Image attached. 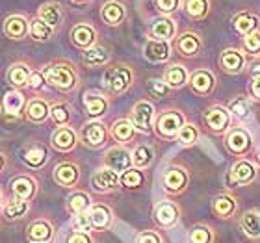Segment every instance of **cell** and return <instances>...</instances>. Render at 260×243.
Returning <instances> with one entry per match:
<instances>
[{"instance_id": "cell-32", "label": "cell", "mask_w": 260, "mask_h": 243, "mask_svg": "<svg viewBox=\"0 0 260 243\" xmlns=\"http://www.w3.org/2000/svg\"><path fill=\"white\" fill-rule=\"evenodd\" d=\"M154 160V151H152V147L149 145H140L136 147L134 152H132V163H134L138 169H145L149 167Z\"/></svg>"}, {"instance_id": "cell-51", "label": "cell", "mask_w": 260, "mask_h": 243, "mask_svg": "<svg viewBox=\"0 0 260 243\" xmlns=\"http://www.w3.org/2000/svg\"><path fill=\"white\" fill-rule=\"evenodd\" d=\"M136 243H162V238L154 230H143V232L138 234Z\"/></svg>"}, {"instance_id": "cell-40", "label": "cell", "mask_w": 260, "mask_h": 243, "mask_svg": "<svg viewBox=\"0 0 260 243\" xmlns=\"http://www.w3.org/2000/svg\"><path fill=\"white\" fill-rule=\"evenodd\" d=\"M22 160L30 167H41L47 162V151H45L43 147H32L30 151L22 154Z\"/></svg>"}, {"instance_id": "cell-60", "label": "cell", "mask_w": 260, "mask_h": 243, "mask_svg": "<svg viewBox=\"0 0 260 243\" xmlns=\"http://www.w3.org/2000/svg\"><path fill=\"white\" fill-rule=\"evenodd\" d=\"M0 202H2V195H0Z\"/></svg>"}, {"instance_id": "cell-25", "label": "cell", "mask_w": 260, "mask_h": 243, "mask_svg": "<svg viewBox=\"0 0 260 243\" xmlns=\"http://www.w3.org/2000/svg\"><path fill=\"white\" fill-rule=\"evenodd\" d=\"M91 208V199H89V195L84 193V191H76V193L69 195L67 197V210L76 216V214H84Z\"/></svg>"}, {"instance_id": "cell-17", "label": "cell", "mask_w": 260, "mask_h": 243, "mask_svg": "<svg viewBox=\"0 0 260 243\" xmlns=\"http://www.w3.org/2000/svg\"><path fill=\"white\" fill-rule=\"evenodd\" d=\"M26 236L32 243H49L54 236V228L49 221H34L28 225Z\"/></svg>"}, {"instance_id": "cell-49", "label": "cell", "mask_w": 260, "mask_h": 243, "mask_svg": "<svg viewBox=\"0 0 260 243\" xmlns=\"http://www.w3.org/2000/svg\"><path fill=\"white\" fill-rule=\"evenodd\" d=\"M50 115H52V119L58 124H67L71 119V112L65 104H56L54 108L50 110Z\"/></svg>"}, {"instance_id": "cell-44", "label": "cell", "mask_w": 260, "mask_h": 243, "mask_svg": "<svg viewBox=\"0 0 260 243\" xmlns=\"http://www.w3.org/2000/svg\"><path fill=\"white\" fill-rule=\"evenodd\" d=\"M229 110H231L236 117H240V119H247V117L251 115V106H249V102H247V98L245 97L234 98L233 102L229 104Z\"/></svg>"}, {"instance_id": "cell-10", "label": "cell", "mask_w": 260, "mask_h": 243, "mask_svg": "<svg viewBox=\"0 0 260 243\" xmlns=\"http://www.w3.org/2000/svg\"><path fill=\"white\" fill-rule=\"evenodd\" d=\"M106 165L115 173H125L132 165V154L123 147H115L106 152Z\"/></svg>"}, {"instance_id": "cell-11", "label": "cell", "mask_w": 260, "mask_h": 243, "mask_svg": "<svg viewBox=\"0 0 260 243\" xmlns=\"http://www.w3.org/2000/svg\"><path fill=\"white\" fill-rule=\"evenodd\" d=\"M188 186V173L180 167H169L164 175V188L169 193H182Z\"/></svg>"}, {"instance_id": "cell-9", "label": "cell", "mask_w": 260, "mask_h": 243, "mask_svg": "<svg viewBox=\"0 0 260 243\" xmlns=\"http://www.w3.org/2000/svg\"><path fill=\"white\" fill-rule=\"evenodd\" d=\"M91 184L99 193H110V191H115L121 184L119 182V173L112 171L110 167L99 169V171H95V175H93Z\"/></svg>"}, {"instance_id": "cell-58", "label": "cell", "mask_w": 260, "mask_h": 243, "mask_svg": "<svg viewBox=\"0 0 260 243\" xmlns=\"http://www.w3.org/2000/svg\"><path fill=\"white\" fill-rule=\"evenodd\" d=\"M75 2H86V0H75Z\"/></svg>"}, {"instance_id": "cell-43", "label": "cell", "mask_w": 260, "mask_h": 243, "mask_svg": "<svg viewBox=\"0 0 260 243\" xmlns=\"http://www.w3.org/2000/svg\"><path fill=\"white\" fill-rule=\"evenodd\" d=\"M24 104V97L19 91H8L4 97V110L8 114H17Z\"/></svg>"}, {"instance_id": "cell-20", "label": "cell", "mask_w": 260, "mask_h": 243, "mask_svg": "<svg viewBox=\"0 0 260 243\" xmlns=\"http://www.w3.org/2000/svg\"><path fill=\"white\" fill-rule=\"evenodd\" d=\"M212 210L216 214L219 219H229V217L234 216V212H236V200H234L233 195L229 193H221L217 195L214 202H212Z\"/></svg>"}, {"instance_id": "cell-8", "label": "cell", "mask_w": 260, "mask_h": 243, "mask_svg": "<svg viewBox=\"0 0 260 243\" xmlns=\"http://www.w3.org/2000/svg\"><path fill=\"white\" fill-rule=\"evenodd\" d=\"M205 123L214 134H221L231 124V112L223 106H210L205 112Z\"/></svg>"}, {"instance_id": "cell-55", "label": "cell", "mask_w": 260, "mask_h": 243, "mask_svg": "<svg viewBox=\"0 0 260 243\" xmlns=\"http://www.w3.org/2000/svg\"><path fill=\"white\" fill-rule=\"evenodd\" d=\"M251 95H253L256 100H260V76L251 80Z\"/></svg>"}, {"instance_id": "cell-3", "label": "cell", "mask_w": 260, "mask_h": 243, "mask_svg": "<svg viewBox=\"0 0 260 243\" xmlns=\"http://www.w3.org/2000/svg\"><path fill=\"white\" fill-rule=\"evenodd\" d=\"M182 126H184V115L180 114V112H175V110L164 112L156 121V132L164 140L177 137V134H179V130Z\"/></svg>"}, {"instance_id": "cell-56", "label": "cell", "mask_w": 260, "mask_h": 243, "mask_svg": "<svg viewBox=\"0 0 260 243\" xmlns=\"http://www.w3.org/2000/svg\"><path fill=\"white\" fill-rule=\"evenodd\" d=\"M251 75H253V78H258L260 76V61H255V63H253V67H251Z\"/></svg>"}, {"instance_id": "cell-19", "label": "cell", "mask_w": 260, "mask_h": 243, "mask_svg": "<svg viewBox=\"0 0 260 243\" xmlns=\"http://www.w3.org/2000/svg\"><path fill=\"white\" fill-rule=\"evenodd\" d=\"M78 177H80V171L75 163H60L54 169V180L60 186H65V188L75 186L78 182Z\"/></svg>"}, {"instance_id": "cell-16", "label": "cell", "mask_w": 260, "mask_h": 243, "mask_svg": "<svg viewBox=\"0 0 260 243\" xmlns=\"http://www.w3.org/2000/svg\"><path fill=\"white\" fill-rule=\"evenodd\" d=\"M82 141L87 147H101L106 141V128L103 123H87L82 128Z\"/></svg>"}, {"instance_id": "cell-7", "label": "cell", "mask_w": 260, "mask_h": 243, "mask_svg": "<svg viewBox=\"0 0 260 243\" xmlns=\"http://www.w3.org/2000/svg\"><path fill=\"white\" fill-rule=\"evenodd\" d=\"M256 179V167L247 160H240L233 165L231 175H229V182L233 188L238 186H247Z\"/></svg>"}, {"instance_id": "cell-57", "label": "cell", "mask_w": 260, "mask_h": 243, "mask_svg": "<svg viewBox=\"0 0 260 243\" xmlns=\"http://www.w3.org/2000/svg\"><path fill=\"white\" fill-rule=\"evenodd\" d=\"M2 167H4V156L0 154V171H2Z\"/></svg>"}, {"instance_id": "cell-37", "label": "cell", "mask_w": 260, "mask_h": 243, "mask_svg": "<svg viewBox=\"0 0 260 243\" xmlns=\"http://www.w3.org/2000/svg\"><path fill=\"white\" fill-rule=\"evenodd\" d=\"M28 78H30V71H28L26 65H13L8 73V80H10L11 86L22 87L28 84Z\"/></svg>"}, {"instance_id": "cell-47", "label": "cell", "mask_w": 260, "mask_h": 243, "mask_svg": "<svg viewBox=\"0 0 260 243\" xmlns=\"http://www.w3.org/2000/svg\"><path fill=\"white\" fill-rule=\"evenodd\" d=\"M71 225H73V228H75V230H78V232H89V230H93L91 219H89V214H87V212L73 216V221H71Z\"/></svg>"}, {"instance_id": "cell-26", "label": "cell", "mask_w": 260, "mask_h": 243, "mask_svg": "<svg viewBox=\"0 0 260 243\" xmlns=\"http://www.w3.org/2000/svg\"><path fill=\"white\" fill-rule=\"evenodd\" d=\"M151 33H152V38L160 39V41H169V39L175 36L173 21H171V19H166V17H162V19H156V21L152 22Z\"/></svg>"}, {"instance_id": "cell-22", "label": "cell", "mask_w": 260, "mask_h": 243, "mask_svg": "<svg viewBox=\"0 0 260 243\" xmlns=\"http://www.w3.org/2000/svg\"><path fill=\"white\" fill-rule=\"evenodd\" d=\"M71 39H73V43H75L76 47L89 49V47H93V43H95V30H93L91 26H87V24H78V26L73 28Z\"/></svg>"}, {"instance_id": "cell-18", "label": "cell", "mask_w": 260, "mask_h": 243, "mask_svg": "<svg viewBox=\"0 0 260 243\" xmlns=\"http://www.w3.org/2000/svg\"><path fill=\"white\" fill-rule=\"evenodd\" d=\"M143 54L149 61H154V63H160V61H166L171 54V49H169L168 41H160V39H151L145 43V49H143Z\"/></svg>"}, {"instance_id": "cell-35", "label": "cell", "mask_w": 260, "mask_h": 243, "mask_svg": "<svg viewBox=\"0 0 260 243\" xmlns=\"http://www.w3.org/2000/svg\"><path fill=\"white\" fill-rule=\"evenodd\" d=\"M134 124L130 123L128 119H121L117 121V123L114 124V128H112V134H114V137L117 141H121V143H126V141H130L132 137H134Z\"/></svg>"}, {"instance_id": "cell-52", "label": "cell", "mask_w": 260, "mask_h": 243, "mask_svg": "<svg viewBox=\"0 0 260 243\" xmlns=\"http://www.w3.org/2000/svg\"><path fill=\"white\" fill-rule=\"evenodd\" d=\"M65 243H93V239L89 238L87 232H78V230H75V232L69 234V238H67Z\"/></svg>"}, {"instance_id": "cell-12", "label": "cell", "mask_w": 260, "mask_h": 243, "mask_svg": "<svg viewBox=\"0 0 260 243\" xmlns=\"http://www.w3.org/2000/svg\"><path fill=\"white\" fill-rule=\"evenodd\" d=\"M190 86H191V91L197 93V95H208L212 93V89L216 87V78L212 75L210 71H195L193 75L190 76Z\"/></svg>"}, {"instance_id": "cell-31", "label": "cell", "mask_w": 260, "mask_h": 243, "mask_svg": "<svg viewBox=\"0 0 260 243\" xmlns=\"http://www.w3.org/2000/svg\"><path fill=\"white\" fill-rule=\"evenodd\" d=\"M6 33L11 39H22L28 33V22L22 17H10L6 21Z\"/></svg>"}, {"instance_id": "cell-24", "label": "cell", "mask_w": 260, "mask_h": 243, "mask_svg": "<svg viewBox=\"0 0 260 243\" xmlns=\"http://www.w3.org/2000/svg\"><path fill=\"white\" fill-rule=\"evenodd\" d=\"M258 17L253 15V13H240L233 19V24L236 28V32L242 33V36H249V33L256 32L258 28Z\"/></svg>"}, {"instance_id": "cell-50", "label": "cell", "mask_w": 260, "mask_h": 243, "mask_svg": "<svg viewBox=\"0 0 260 243\" xmlns=\"http://www.w3.org/2000/svg\"><path fill=\"white\" fill-rule=\"evenodd\" d=\"M147 87H149V93H151L152 97H166V95H168V91H169L168 84H166L164 80H158V78H152V80H149Z\"/></svg>"}, {"instance_id": "cell-5", "label": "cell", "mask_w": 260, "mask_h": 243, "mask_svg": "<svg viewBox=\"0 0 260 243\" xmlns=\"http://www.w3.org/2000/svg\"><path fill=\"white\" fill-rule=\"evenodd\" d=\"M152 117H154V106L151 102H147V100H140L134 106V110H132L130 123L134 124L136 130H140L143 134H149L151 132Z\"/></svg>"}, {"instance_id": "cell-48", "label": "cell", "mask_w": 260, "mask_h": 243, "mask_svg": "<svg viewBox=\"0 0 260 243\" xmlns=\"http://www.w3.org/2000/svg\"><path fill=\"white\" fill-rule=\"evenodd\" d=\"M244 49L245 52L256 56L260 54V32H253L249 36H245L244 39Z\"/></svg>"}, {"instance_id": "cell-6", "label": "cell", "mask_w": 260, "mask_h": 243, "mask_svg": "<svg viewBox=\"0 0 260 243\" xmlns=\"http://www.w3.org/2000/svg\"><path fill=\"white\" fill-rule=\"evenodd\" d=\"M152 217L156 221L158 227L162 228H171L179 223L180 212L177 208V204H173L171 200H162L154 206V212H152Z\"/></svg>"}, {"instance_id": "cell-45", "label": "cell", "mask_w": 260, "mask_h": 243, "mask_svg": "<svg viewBox=\"0 0 260 243\" xmlns=\"http://www.w3.org/2000/svg\"><path fill=\"white\" fill-rule=\"evenodd\" d=\"M186 11L193 19H201L208 11V0H188L186 2Z\"/></svg>"}, {"instance_id": "cell-2", "label": "cell", "mask_w": 260, "mask_h": 243, "mask_svg": "<svg viewBox=\"0 0 260 243\" xmlns=\"http://www.w3.org/2000/svg\"><path fill=\"white\" fill-rule=\"evenodd\" d=\"M251 143H253L251 134L245 128H242V126H234L225 135V149L231 154H234V156H244V154H247L251 149Z\"/></svg>"}, {"instance_id": "cell-29", "label": "cell", "mask_w": 260, "mask_h": 243, "mask_svg": "<svg viewBox=\"0 0 260 243\" xmlns=\"http://www.w3.org/2000/svg\"><path fill=\"white\" fill-rule=\"evenodd\" d=\"M84 104H86V110L89 117H101V115L106 112V108H108L106 98L101 97V95H95V93H86Z\"/></svg>"}, {"instance_id": "cell-39", "label": "cell", "mask_w": 260, "mask_h": 243, "mask_svg": "<svg viewBox=\"0 0 260 243\" xmlns=\"http://www.w3.org/2000/svg\"><path fill=\"white\" fill-rule=\"evenodd\" d=\"M123 15H125V10H123V6L121 4H117V2H108V4H104L103 19L108 22V24H119Z\"/></svg>"}, {"instance_id": "cell-30", "label": "cell", "mask_w": 260, "mask_h": 243, "mask_svg": "<svg viewBox=\"0 0 260 243\" xmlns=\"http://www.w3.org/2000/svg\"><path fill=\"white\" fill-rule=\"evenodd\" d=\"M82 61L89 67H101L108 61V52L103 49V47H89V49L84 50L82 54Z\"/></svg>"}, {"instance_id": "cell-46", "label": "cell", "mask_w": 260, "mask_h": 243, "mask_svg": "<svg viewBox=\"0 0 260 243\" xmlns=\"http://www.w3.org/2000/svg\"><path fill=\"white\" fill-rule=\"evenodd\" d=\"M30 30H32V38L38 39V41H45V39H49L52 36V26L45 24L41 19H36L32 22V26H30Z\"/></svg>"}, {"instance_id": "cell-42", "label": "cell", "mask_w": 260, "mask_h": 243, "mask_svg": "<svg viewBox=\"0 0 260 243\" xmlns=\"http://www.w3.org/2000/svg\"><path fill=\"white\" fill-rule=\"evenodd\" d=\"M199 137V130L195 124H190V123H184V126L179 130V134H177V140H179L180 145L184 147H190L193 145L195 141Z\"/></svg>"}, {"instance_id": "cell-34", "label": "cell", "mask_w": 260, "mask_h": 243, "mask_svg": "<svg viewBox=\"0 0 260 243\" xmlns=\"http://www.w3.org/2000/svg\"><path fill=\"white\" fill-rule=\"evenodd\" d=\"M177 47L182 56H195L201 49V41L195 33H182Z\"/></svg>"}, {"instance_id": "cell-54", "label": "cell", "mask_w": 260, "mask_h": 243, "mask_svg": "<svg viewBox=\"0 0 260 243\" xmlns=\"http://www.w3.org/2000/svg\"><path fill=\"white\" fill-rule=\"evenodd\" d=\"M45 84V76L43 73H30V78H28V86L32 87V89H39V87Z\"/></svg>"}, {"instance_id": "cell-4", "label": "cell", "mask_w": 260, "mask_h": 243, "mask_svg": "<svg viewBox=\"0 0 260 243\" xmlns=\"http://www.w3.org/2000/svg\"><path fill=\"white\" fill-rule=\"evenodd\" d=\"M130 82H132V73H130L128 67H123V65L112 67V69L106 71L103 76L104 87H106L110 93H115V95L125 91L126 87L130 86Z\"/></svg>"}, {"instance_id": "cell-21", "label": "cell", "mask_w": 260, "mask_h": 243, "mask_svg": "<svg viewBox=\"0 0 260 243\" xmlns=\"http://www.w3.org/2000/svg\"><path fill=\"white\" fill-rule=\"evenodd\" d=\"M240 228L242 232L251 239L260 238V212L249 210L240 217Z\"/></svg>"}, {"instance_id": "cell-38", "label": "cell", "mask_w": 260, "mask_h": 243, "mask_svg": "<svg viewBox=\"0 0 260 243\" xmlns=\"http://www.w3.org/2000/svg\"><path fill=\"white\" fill-rule=\"evenodd\" d=\"M188 241L190 243H212L214 241V232L210 227L206 225H195L188 234Z\"/></svg>"}, {"instance_id": "cell-14", "label": "cell", "mask_w": 260, "mask_h": 243, "mask_svg": "<svg viewBox=\"0 0 260 243\" xmlns=\"http://www.w3.org/2000/svg\"><path fill=\"white\" fill-rule=\"evenodd\" d=\"M87 214L91 219L93 230H106V228H110L112 219H114V214L106 204H91Z\"/></svg>"}, {"instance_id": "cell-41", "label": "cell", "mask_w": 260, "mask_h": 243, "mask_svg": "<svg viewBox=\"0 0 260 243\" xmlns=\"http://www.w3.org/2000/svg\"><path fill=\"white\" fill-rule=\"evenodd\" d=\"M143 173H141L140 169H128L125 173L119 175V182L121 186H125L128 189H136V188H141L143 186Z\"/></svg>"}, {"instance_id": "cell-13", "label": "cell", "mask_w": 260, "mask_h": 243, "mask_svg": "<svg viewBox=\"0 0 260 243\" xmlns=\"http://www.w3.org/2000/svg\"><path fill=\"white\" fill-rule=\"evenodd\" d=\"M219 65L221 69L229 75H236L240 71L244 69L245 65V58L244 54L236 49H225L221 52V58H219Z\"/></svg>"}, {"instance_id": "cell-23", "label": "cell", "mask_w": 260, "mask_h": 243, "mask_svg": "<svg viewBox=\"0 0 260 243\" xmlns=\"http://www.w3.org/2000/svg\"><path fill=\"white\" fill-rule=\"evenodd\" d=\"M76 145V135L75 132L67 126H61L52 134V147L58 151H71Z\"/></svg>"}, {"instance_id": "cell-1", "label": "cell", "mask_w": 260, "mask_h": 243, "mask_svg": "<svg viewBox=\"0 0 260 243\" xmlns=\"http://www.w3.org/2000/svg\"><path fill=\"white\" fill-rule=\"evenodd\" d=\"M45 82L56 89L69 91L76 86V75L67 65H47L43 69Z\"/></svg>"}, {"instance_id": "cell-27", "label": "cell", "mask_w": 260, "mask_h": 243, "mask_svg": "<svg viewBox=\"0 0 260 243\" xmlns=\"http://www.w3.org/2000/svg\"><path fill=\"white\" fill-rule=\"evenodd\" d=\"M164 82L168 84L169 87H182L188 82V73H186V69L182 67V65H171V67H168L166 69V73H164Z\"/></svg>"}, {"instance_id": "cell-53", "label": "cell", "mask_w": 260, "mask_h": 243, "mask_svg": "<svg viewBox=\"0 0 260 243\" xmlns=\"http://www.w3.org/2000/svg\"><path fill=\"white\" fill-rule=\"evenodd\" d=\"M158 10L164 11V13H171V11L177 10L179 6V0H156Z\"/></svg>"}, {"instance_id": "cell-15", "label": "cell", "mask_w": 260, "mask_h": 243, "mask_svg": "<svg viewBox=\"0 0 260 243\" xmlns=\"http://www.w3.org/2000/svg\"><path fill=\"white\" fill-rule=\"evenodd\" d=\"M10 189H11L13 199L28 200V199H32L34 193H36V180L30 179V177H17V179L11 180Z\"/></svg>"}, {"instance_id": "cell-59", "label": "cell", "mask_w": 260, "mask_h": 243, "mask_svg": "<svg viewBox=\"0 0 260 243\" xmlns=\"http://www.w3.org/2000/svg\"><path fill=\"white\" fill-rule=\"evenodd\" d=\"M258 163H260V151H258Z\"/></svg>"}, {"instance_id": "cell-33", "label": "cell", "mask_w": 260, "mask_h": 243, "mask_svg": "<svg viewBox=\"0 0 260 243\" xmlns=\"http://www.w3.org/2000/svg\"><path fill=\"white\" fill-rule=\"evenodd\" d=\"M30 210V204H28V200H10L8 204L4 206V216L6 219H10V221H15V219H22V217L26 216V212Z\"/></svg>"}, {"instance_id": "cell-36", "label": "cell", "mask_w": 260, "mask_h": 243, "mask_svg": "<svg viewBox=\"0 0 260 243\" xmlns=\"http://www.w3.org/2000/svg\"><path fill=\"white\" fill-rule=\"evenodd\" d=\"M39 19H41L45 24H49V26H56V24L61 21L60 6H56V4L41 6V8H39Z\"/></svg>"}, {"instance_id": "cell-28", "label": "cell", "mask_w": 260, "mask_h": 243, "mask_svg": "<svg viewBox=\"0 0 260 243\" xmlns=\"http://www.w3.org/2000/svg\"><path fill=\"white\" fill-rule=\"evenodd\" d=\"M49 114H50L49 104L45 102V100H41V98H34V100L28 102L26 117L30 121H34V123H41V121H45L47 117H49Z\"/></svg>"}]
</instances>
